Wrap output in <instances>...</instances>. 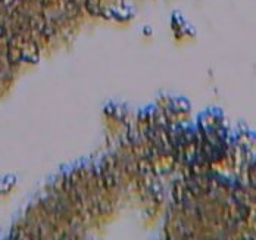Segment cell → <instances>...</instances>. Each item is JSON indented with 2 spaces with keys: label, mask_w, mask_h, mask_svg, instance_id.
Returning <instances> with one entry per match:
<instances>
[{
  "label": "cell",
  "mask_w": 256,
  "mask_h": 240,
  "mask_svg": "<svg viewBox=\"0 0 256 240\" xmlns=\"http://www.w3.org/2000/svg\"><path fill=\"white\" fill-rule=\"evenodd\" d=\"M0 35H3V28H0Z\"/></svg>",
  "instance_id": "cell-1"
}]
</instances>
